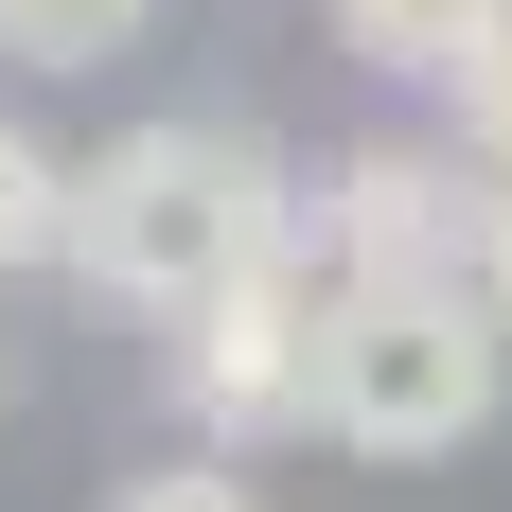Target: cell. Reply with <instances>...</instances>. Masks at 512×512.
I'll list each match as a JSON object with an SVG mask.
<instances>
[{"label":"cell","mask_w":512,"mask_h":512,"mask_svg":"<svg viewBox=\"0 0 512 512\" xmlns=\"http://www.w3.org/2000/svg\"><path fill=\"white\" fill-rule=\"evenodd\" d=\"M159 0H0V53L18 71H106V53H142Z\"/></svg>","instance_id":"52a82bcc"},{"label":"cell","mask_w":512,"mask_h":512,"mask_svg":"<svg viewBox=\"0 0 512 512\" xmlns=\"http://www.w3.org/2000/svg\"><path fill=\"white\" fill-rule=\"evenodd\" d=\"M477 318L512 336V177H477Z\"/></svg>","instance_id":"30bf717a"},{"label":"cell","mask_w":512,"mask_h":512,"mask_svg":"<svg viewBox=\"0 0 512 512\" xmlns=\"http://www.w3.org/2000/svg\"><path fill=\"white\" fill-rule=\"evenodd\" d=\"M318 318H336V265H318V248L248 265L230 301L177 318V407H195V460H248V442L318 424Z\"/></svg>","instance_id":"277c9868"},{"label":"cell","mask_w":512,"mask_h":512,"mask_svg":"<svg viewBox=\"0 0 512 512\" xmlns=\"http://www.w3.org/2000/svg\"><path fill=\"white\" fill-rule=\"evenodd\" d=\"M442 106H460V177H512V18L442 71Z\"/></svg>","instance_id":"ba28073f"},{"label":"cell","mask_w":512,"mask_h":512,"mask_svg":"<svg viewBox=\"0 0 512 512\" xmlns=\"http://www.w3.org/2000/svg\"><path fill=\"white\" fill-rule=\"evenodd\" d=\"M301 248L354 301H477V177H460V142H354L336 177H301Z\"/></svg>","instance_id":"3957f363"},{"label":"cell","mask_w":512,"mask_h":512,"mask_svg":"<svg viewBox=\"0 0 512 512\" xmlns=\"http://www.w3.org/2000/svg\"><path fill=\"white\" fill-rule=\"evenodd\" d=\"M283 248H301V159L265 124H212V106H159V124L89 142L71 159V230H53V265L106 283L124 318H159V336Z\"/></svg>","instance_id":"6da1fadb"},{"label":"cell","mask_w":512,"mask_h":512,"mask_svg":"<svg viewBox=\"0 0 512 512\" xmlns=\"http://www.w3.org/2000/svg\"><path fill=\"white\" fill-rule=\"evenodd\" d=\"M53 230H71V159H53L18 106H0V283H36V265H53Z\"/></svg>","instance_id":"8992f818"},{"label":"cell","mask_w":512,"mask_h":512,"mask_svg":"<svg viewBox=\"0 0 512 512\" xmlns=\"http://www.w3.org/2000/svg\"><path fill=\"white\" fill-rule=\"evenodd\" d=\"M106 512H265V495H248V460H159V477H124Z\"/></svg>","instance_id":"9c48e42d"},{"label":"cell","mask_w":512,"mask_h":512,"mask_svg":"<svg viewBox=\"0 0 512 512\" xmlns=\"http://www.w3.org/2000/svg\"><path fill=\"white\" fill-rule=\"evenodd\" d=\"M495 18H512V0H336V36H354L371 71H424V89H442V71H460Z\"/></svg>","instance_id":"5b68a950"},{"label":"cell","mask_w":512,"mask_h":512,"mask_svg":"<svg viewBox=\"0 0 512 512\" xmlns=\"http://www.w3.org/2000/svg\"><path fill=\"white\" fill-rule=\"evenodd\" d=\"M512 407V336L477 301H354L318 318V442L354 460H460L477 424Z\"/></svg>","instance_id":"7a4b0ae2"},{"label":"cell","mask_w":512,"mask_h":512,"mask_svg":"<svg viewBox=\"0 0 512 512\" xmlns=\"http://www.w3.org/2000/svg\"><path fill=\"white\" fill-rule=\"evenodd\" d=\"M0 424H18V336H0Z\"/></svg>","instance_id":"8fae6325"}]
</instances>
